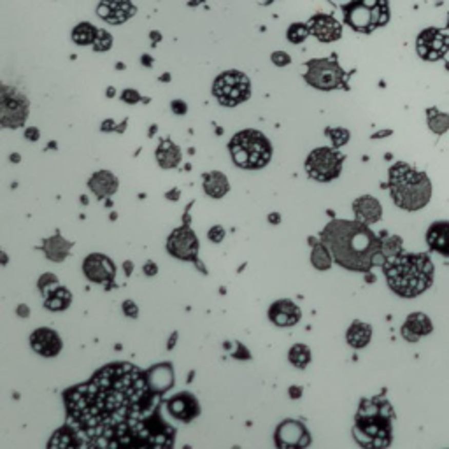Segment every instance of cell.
Returning <instances> with one entry per match:
<instances>
[{"instance_id":"6da1fadb","label":"cell","mask_w":449,"mask_h":449,"mask_svg":"<svg viewBox=\"0 0 449 449\" xmlns=\"http://www.w3.org/2000/svg\"><path fill=\"white\" fill-rule=\"evenodd\" d=\"M148 372L107 365L65 393L67 421L48 449H172L174 430Z\"/></svg>"},{"instance_id":"7a4b0ae2","label":"cell","mask_w":449,"mask_h":449,"mask_svg":"<svg viewBox=\"0 0 449 449\" xmlns=\"http://www.w3.org/2000/svg\"><path fill=\"white\" fill-rule=\"evenodd\" d=\"M320 237L335 262L349 270L368 272L374 265H383L386 260L381 249L383 239L358 220L330 221Z\"/></svg>"},{"instance_id":"3957f363","label":"cell","mask_w":449,"mask_h":449,"mask_svg":"<svg viewBox=\"0 0 449 449\" xmlns=\"http://www.w3.org/2000/svg\"><path fill=\"white\" fill-rule=\"evenodd\" d=\"M383 270L389 288L400 297H418L434 281V263L428 255L400 253L384 260Z\"/></svg>"},{"instance_id":"277c9868","label":"cell","mask_w":449,"mask_h":449,"mask_svg":"<svg viewBox=\"0 0 449 449\" xmlns=\"http://www.w3.org/2000/svg\"><path fill=\"white\" fill-rule=\"evenodd\" d=\"M393 411L386 400H363L356 414L355 439L365 449H384L392 442Z\"/></svg>"},{"instance_id":"5b68a950","label":"cell","mask_w":449,"mask_h":449,"mask_svg":"<svg viewBox=\"0 0 449 449\" xmlns=\"http://www.w3.org/2000/svg\"><path fill=\"white\" fill-rule=\"evenodd\" d=\"M389 193L398 207L405 211H418L430 200L432 184L426 174L400 162L389 169Z\"/></svg>"},{"instance_id":"8992f818","label":"cell","mask_w":449,"mask_h":449,"mask_svg":"<svg viewBox=\"0 0 449 449\" xmlns=\"http://www.w3.org/2000/svg\"><path fill=\"white\" fill-rule=\"evenodd\" d=\"M232 160L237 167L247 170L262 169L272 158L270 141L258 130H242L236 133L228 144Z\"/></svg>"},{"instance_id":"52a82bcc","label":"cell","mask_w":449,"mask_h":449,"mask_svg":"<svg viewBox=\"0 0 449 449\" xmlns=\"http://www.w3.org/2000/svg\"><path fill=\"white\" fill-rule=\"evenodd\" d=\"M212 93L221 106L236 107L246 102L251 95V81L239 70H226L218 75L212 85Z\"/></svg>"},{"instance_id":"ba28073f","label":"cell","mask_w":449,"mask_h":449,"mask_svg":"<svg viewBox=\"0 0 449 449\" xmlns=\"http://www.w3.org/2000/svg\"><path fill=\"white\" fill-rule=\"evenodd\" d=\"M304 79L318 90H337L346 85V72L334 58H320L307 62V72Z\"/></svg>"},{"instance_id":"9c48e42d","label":"cell","mask_w":449,"mask_h":449,"mask_svg":"<svg viewBox=\"0 0 449 449\" xmlns=\"http://www.w3.org/2000/svg\"><path fill=\"white\" fill-rule=\"evenodd\" d=\"M344 154L334 148H316L310 151L305 160V170L309 178L316 179L320 183H328L331 179L339 178L342 170Z\"/></svg>"},{"instance_id":"30bf717a","label":"cell","mask_w":449,"mask_h":449,"mask_svg":"<svg viewBox=\"0 0 449 449\" xmlns=\"http://www.w3.org/2000/svg\"><path fill=\"white\" fill-rule=\"evenodd\" d=\"M0 123L6 128L23 127L25 120L28 116V100L23 93H19L14 88L4 85L2 99H0Z\"/></svg>"},{"instance_id":"8fae6325","label":"cell","mask_w":449,"mask_h":449,"mask_svg":"<svg viewBox=\"0 0 449 449\" xmlns=\"http://www.w3.org/2000/svg\"><path fill=\"white\" fill-rule=\"evenodd\" d=\"M167 251L178 260L197 262L199 260V239L190 226L183 225L175 228L167 239Z\"/></svg>"},{"instance_id":"7c38bea8","label":"cell","mask_w":449,"mask_h":449,"mask_svg":"<svg viewBox=\"0 0 449 449\" xmlns=\"http://www.w3.org/2000/svg\"><path fill=\"white\" fill-rule=\"evenodd\" d=\"M276 444L278 449H305L310 444V435L302 423L286 419L278 426Z\"/></svg>"},{"instance_id":"4fadbf2b","label":"cell","mask_w":449,"mask_h":449,"mask_svg":"<svg viewBox=\"0 0 449 449\" xmlns=\"http://www.w3.org/2000/svg\"><path fill=\"white\" fill-rule=\"evenodd\" d=\"M83 272L90 281L93 283H102L107 288H111V283L114 281L116 276V267L112 263V260H109L104 255H90L85 263H83Z\"/></svg>"},{"instance_id":"5bb4252c","label":"cell","mask_w":449,"mask_h":449,"mask_svg":"<svg viewBox=\"0 0 449 449\" xmlns=\"http://www.w3.org/2000/svg\"><path fill=\"white\" fill-rule=\"evenodd\" d=\"M309 30L310 35L316 37L320 43H334L341 39L342 35V25L337 22V18L328 14H314L309 19Z\"/></svg>"},{"instance_id":"9a60e30c","label":"cell","mask_w":449,"mask_h":449,"mask_svg":"<svg viewBox=\"0 0 449 449\" xmlns=\"http://www.w3.org/2000/svg\"><path fill=\"white\" fill-rule=\"evenodd\" d=\"M96 12L104 22L118 25L127 22L135 12V7L130 0H102L96 7Z\"/></svg>"},{"instance_id":"2e32d148","label":"cell","mask_w":449,"mask_h":449,"mask_svg":"<svg viewBox=\"0 0 449 449\" xmlns=\"http://www.w3.org/2000/svg\"><path fill=\"white\" fill-rule=\"evenodd\" d=\"M30 344L33 351L43 356H56L62 349V339L51 328H39L30 335Z\"/></svg>"},{"instance_id":"e0dca14e","label":"cell","mask_w":449,"mask_h":449,"mask_svg":"<svg viewBox=\"0 0 449 449\" xmlns=\"http://www.w3.org/2000/svg\"><path fill=\"white\" fill-rule=\"evenodd\" d=\"M167 409H169L172 416L175 419H181V421H191L200 413L199 402L191 393H179V395L172 397L167 402Z\"/></svg>"},{"instance_id":"ac0fdd59","label":"cell","mask_w":449,"mask_h":449,"mask_svg":"<svg viewBox=\"0 0 449 449\" xmlns=\"http://www.w3.org/2000/svg\"><path fill=\"white\" fill-rule=\"evenodd\" d=\"M300 309L291 300H278L268 309V318L278 326H293L300 321Z\"/></svg>"},{"instance_id":"d6986e66","label":"cell","mask_w":449,"mask_h":449,"mask_svg":"<svg viewBox=\"0 0 449 449\" xmlns=\"http://www.w3.org/2000/svg\"><path fill=\"white\" fill-rule=\"evenodd\" d=\"M353 211H355L356 220L362 221L365 225L376 223V221H379L381 216H383V207H381L379 200L368 195L360 197V199L355 200Z\"/></svg>"},{"instance_id":"ffe728a7","label":"cell","mask_w":449,"mask_h":449,"mask_svg":"<svg viewBox=\"0 0 449 449\" xmlns=\"http://www.w3.org/2000/svg\"><path fill=\"white\" fill-rule=\"evenodd\" d=\"M432 331V321L423 313H413L402 326V337L407 342H418L423 335Z\"/></svg>"},{"instance_id":"44dd1931","label":"cell","mask_w":449,"mask_h":449,"mask_svg":"<svg viewBox=\"0 0 449 449\" xmlns=\"http://www.w3.org/2000/svg\"><path fill=\"white\" fill-rule=\"evenodd\" d=\"M426 242L432 251L449 258V223L439 221L434 223L426 232Z\"/></svg>"},{"instance_id":"7402d4cb","label":"cell","mask_w":449,"mask_h":449,"mask_svg":"<svg viewBox=\"0 0 449 449\" xmlns=\"http://www.w3.org/2000/svg\"><path fill=\"white\" fill-rule=\"evenodd\" d=\"M88 186L99 199H106V197L114 195L118 190V178L109 170H99L90 178Z\"/></svg>"},{"instance_id":"603a6c76","label":"cell","mask_w":449,"mask_h":449,"mask_svg":"<svg viewBox=\"0 0 449 449\" xmlns=\"http://www.w3.org/2000/svg\"><path fill=\"white\" fill-rule=\"evenodd\" d=\"M204 190L212 199H221L230 190L228 179H226L225 174L218 170L207 172V174H204Z\"/></svg>"},{"instance_id":"cb8c5ba5","label":"cell","mask_w":449,"mask_h":449,"mask_svg":"<svg viewBox=\"0 0 449 449\" xmlns=\"http://www.w3.org/2000/svg\"><path fill=\"white\" fill-rule=\"evenodd\" d=\"M157 160L163 169H174L181 162V149L169 139H163L157 148Z\"/></svg>"},{"instance_id":"d4e9b609","label":"cell","mask_w":449,"mask_h":449,"mask_svg":"<svg viewBox=\"0 0 449 449\" xmlns=\"http://www.w3.org/2000/svg\"><path fill=\"white\" fill-rule=\"evenodd\" d=\"M43 249L51 262H64L67 255L70 253V242H67L62 236H54L51 239H46Z\"/></svg>"},{"instance_id":"484cf974","label":"cell","mask_w":449,"mask_h":449,"mask_svg":"<svg viewBox=\"0 0 449 449\" xmlns=\"http://www.w3.org/2000/svg\"><path fill=\"white\" fill-rule=\"evenodd\" d=\"M347 344H349L351 347H356V349H360V347H365L368 342H370L372 339V328L370 325H367V323H362V321H355L353 325L349 326V330H347Z\"/></svg>"},{"instance_id":"4316f807","label":"cell","mask_w":449,"mask_h":449,"mask_svg":"<svg viewBox=\"0 0 449 449\" xmlns=\"http://www.w3.org/2000/svg\"><path fill=\"white\" fill-rule=\"evenodd\" d=\"M148 377H149L151 384H153V388L160 393H163L165 389H169L172 386V381H174L170 365H158V367L151 368V370L148 372Z\"/></svg>"},{"instance_id":"83f0119b","label":"cell","mask_w":449,"mask_h":449,"mask_svg":"<svg viewBox=\"0 0 449 449\" xmlns=\"http://www.w3.org/2000/svg\"><path fill=\"white\" fill-rule=\"evenodd\" d=\"M70 302H72V295H70L69 289L64 286H58L51 288V291L46 295L44 305L49 310H65L70 305Z\"/></svg>"},{"instance_id":"f1b7e54d","label":"cell","mask_w":449,"mask_h":449,"mask_svg":"<svg viewBox=\"0 0 449 449\" xmlns=\"http://www.w3.org/2000/svg\"><path fill=\"white\" fill-rule=\"evenodd\" d=\"M426 121L428 128L437 135H442L449 130V114L447 112H440L437 109H428L426 111Z\"/></svg>"},{"instance_id":"f546056e","label":"cell","mask_w":449,"mask_h":449,"mask_svg":"<svg viewBox=\"0 0 449 449\" xmlns=\"http://www.w3.org/2000/svg\"><path fill=\"white\" fill-rule=\"evenodd\" d=\"M96 33H99V30H96L91 23H88V22L79 23L77 27L72 30V41L79 46L93 44L95 39H96Z\"/></svg>"},{"instance_id":"4dcf8cb0","label":"cell","mask_w":449,"mask_h":449,"mask_svg":"<svg viewBox=\"0 0 449 449\" xmlns=\"http://www.w3.org/2000/svg\"><path fill=\"white\" fill-rule=\"evenodd\" d=\"M310 263L318 270H328L331 267V253L325 244H316L310 253Z\"/></svg>"},{"instance_id":"1f68e13d","label":"cell","mask_w":449,"mask_h":449,"mask_svg":"<svg viewBox=\"0 0 449 449\" xmlns=\"http://www.w3.org/2000/svg\"><path fill=\"white\" fill-rule=\"evenodd\" d=\"M289 362L299 368H305L310 362L309 347L305 346V344H295V346L289 349Z\"/></svg>"},{"instance_id":"d6a6232c","label":"cell","mask_w":449,"mask_h":449,"mask_svg":"<svg viewBox=\"0 0 449 449\" xmlns=\"http://www.w3.org/2000/svg\"><path fill=\"white\" fill-rule=\"evenodd\" d=\"M309 33H310V30H309L307 23H293V25H289V28L286 32V37H288L289 43L302 44L309 37Z\"/></svg>"},{"instance_id":"836d02e7","label":"cell","mask_w":449,"mask_h":449,"mask_svg":"<svg viewBox=\"0 0 449 449\" xmlns=\"http://www.w3.org/2000/svg\"><path fill=\"white\" fill-rule=\"evenodd\" d=\"M383 255L384 258H389V257H395V255H400L402 251V239L397 237V236H383Z\"/></svg>"},{"instance_id":"e575fe53","label":"cell","mask_w":449,"mask_h":449,"mask_svg":"<svg viewBox=\"0 0 449 449\" xmlns=\"http://www.w3.org/2000/svg\"><path fill=\"white\" fill-rule=\"evenodd\" d=\"M325 133L330 137L331 144H334V148H341V146L346 144L347 141H349V132H347L346 128H326Z\"/></svg>"},{"instance_id":"d590c367","label":"cell","mask_w":449,"mask_h":449,"mask_svg":"<svg viewBox=\"0 0 449 449\" xmlns=\"http://www.w3.org/2000/svg\"><path fill=\"white\" fill-rule=\"evenodd\" d=\"M112 46V35L106 30H99L96 33V39L93 43V49L95 51H107Z\"/></svg>"},{"instance_id":"8d00e7d4","label":"cell","mask_w":449,"mask_h":449,"mask_svg":"<svg viewBox=\"0 0 449 449\" xmlns=\"http://www.w3.org/2000/svg\"><path fill=\"white\" fill-rule=\"evenodd\" d=\"M56 284H58V279H56V276L51 274V272H48V274H43V278L39 279V289L44 293V295L48 293L49 286H56Z\"/></svg>"},{"instance_id":"74e56055","label":"cell","mask_w":449,"mask_h":449,"mask_svg":"<svg viewBox=\"0 0 449 449\" xmlns=\"http://www.w3.org/2000/svg\"><path fill=\"white\" fill-rule=\"evenodd\" d=\"M207 237H209V241H212V242H216V244H220V242L225 239V228H223V226H220V225L212 226V228L209 230Z\"/></svg>"},{"instance_id":"f35d334b","label":"cell","mask_w":449,"mask_h":449,"mask_svg":"<svg viewBox=\"0 0 449 449\" xmlns=\"http://www.w3.org/2000/svg\"><path fill=\"white\" fill-rule=\"evenodd\" d=\"M272 62H274L278 67H286V65H289L291 58H289V54L284 53V51H274L272 53Z\"/></svg>"},{"instance_id":"ab89813d","label":"cell","mask_w":449,"mask_h":449,"mask_svg":"<svg viewBox=\"0 0 449 449\" xmlns=\"http://www.w3.org/2000/svg\"><path fill=\"white\" fill-rule=\"evenodd\" d=\"M123 313L127 314V316H130V318H137V314H139V307H137L132 300H125L123 302Z\"/></svg>"},{"instance_id":"60d3db41","label":"cell","mask_w":449,"mask_h":449,"mask_svg":"<svg viewBox=\"0 0 449 449\" xmlns=\"http://www.w3.org/2000/svg\"><path fill=\"white\" fill-rule=\"evenodd\" d=\"M170 107H172V112H175V114H179V116H181V114H186V111H188V106L183 102V100H179V99L172 100Z\"/></svg>"},{"instance_id":"b9f144b4","label":"cell","mask_w":449,"mask_h":449,"mask_svg":"<svg viewBox=\"0 0 449 449\" xmlns=\"http://www.w3.org/2000/svg\"><path fill=\"white\" fill-rule=\"evenodd\" d=\"M121 99H123L125 102H128V104H135V102H139V100H141V95L137 93L135 90H125L123 93H121Z\"/></svg>"},{"instance_id":"7bdbcfd3","label":"cell","mask_w":449,"mask_h":449,"mask_svg":"<svg viewBox=\"0 0 449 449\" xmlns=\"http://www.w3.org/2000/svg\"><path fill=\"white\" fill-rule=\"evenodd\" d=\"M142 270H144L146 276H154L158 272V267H157V263H154V262H148Z\"/></svg>"},{"instance_id":"ee69618b","label":"cell","mask_w":449,"mask_h":449,"mask_svg":"<svg viewBox=\"0 0 449 449\" xmlns=\"http://www.w3.org/2000/svg\"><path fill=\"white\" fill-rule=\"evenodd\" d=\"M25 137H27L28 141H37L39 139V130L33 128V127H28L27 132H25Z\"/></svg>"},{"instance_id":"f6af8a7d","label":"cell","mask_w":449,"mask_h":449,"mask_svg":"<svg viewBox=\"0 0 449 449\" xmlns=\"http://www.w3.org/2000/svg\"><path fill=\"white\" fill-rule=\"evenodd\" d=\"M236 356V358H242V360H247L249 358V353H247V349L244 346H242V344H239V349H237V353L233 355Z\"/></svg>"},{"instance_id":"bcb514c9","label":"cell","mask_w":449,"mask_h":449,"mask_svg":"<svg viewBox=\"0 0 449 449\" xmlns=\"http://www.w3.org/2000/svg\"><path fill=\"white\" fill-rule=\"evenodd\" d=\"M16 313H18V316L25 318V316H28V314H30V309H28L27 305H19V307L16 309Z\"/></svg>"},{"instance_id":"7dc6e473","label":"cell","mask_w":449,"mask_h":449,"mask_svg":"<svg viewBox=\"0 0 449 449\" xmlns=\"http://www.w3.org/2000/svg\"><path fill=\"white\" fill-rule=\"evenodd\" d=\"M300 395H302V389L299 388V386H291V388H289V397L299 398Z\"/></svg>"},{"instance_id":"c3c4849f","label":"cell","mask_w":449,"mask_h":449,"mask_svg":"<svg viewBox=\"0 0 449 449\" xmlns=\"http://www.w3.org/2000/svg\"><path fill=\"white\" fill-rule=\"evenodd\" d=\"M389 133H392V130H381V132H377L372 135V139H381V137H386V135H389Z\"/></svg>"},{"instance_id":"681fc988","label":"cell","mask_w":449,"mask_h":449,"mask_svg":"<svg viewBox=\"0 0 449 449\" xmlns=\"http://www.w3.org/2000/svg\"><path fill=\"white\" fill-rule=\"evenodd\" d=\"M268 221H270V223H279L281 221V216L278 212H272L270 216H268Z\"/></svg>"},{"instance_id":"f907efd6","label":"cell","mask_w":449,"mask_h":449,"mask_svg":"<svg viewBox=\"0 0 449 449\" xmlns=\"http://www.w3.org/2000/svg\"><path fill=\"white\" fill-rule=\"evenodd\" d=\"M123 268H125V272H127V274H130V272H132V268H133V265H132V262H125V265H123Z\"/></svg>"},{"instance_id":"816d5d0a","label":"cell","mask_w":449,"mask_h":449,"mask_svg":"<svg viewBox=\"0 0 449 449\" xmlns=\"http://www.w3.org/2000/svg\"><path fill=\"white\" fill-rule=\"evenodd\" d=\"M178 195H179V193H178V190H175V191H172V193H167V199L175 200V199H178Z\"/></svg>"},{"instance_id":"f5cc1de1","label":"cell","mask_w":449,"mask_h":449,"mask_svg":"<svg viewBox=\"0 0 449 449\" xmlns=\"http://www.w3.org/2000/svg\"><path fill=\"white\" fill-rule=\"evenodd\" d=\"M175 339H178V334H174L170 337V342H169V347H174V342H175Z\"/></svg>"},{"instance_id":"db71d44e","label":"cell","mask_w":449,"mask_h":449,"mask_svg":"<svg viewBox=\"0 0 449 449\" xmlns=\"http://www.w3.org/2000/svg\"><path fill=\"white\" fill-rule=\"evenodd\" d=\"M331 2H334V4H341V2H344V0H331Z\"/></svg>"}]
</instances>
